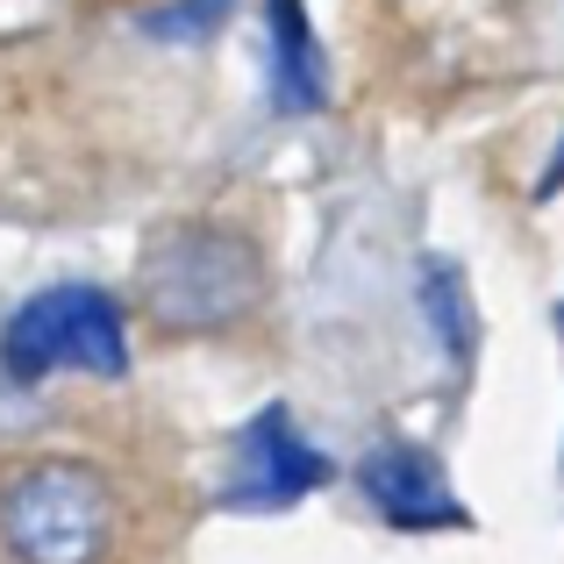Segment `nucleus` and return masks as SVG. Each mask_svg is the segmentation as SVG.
Returning a JSON list of instances; mask_svg holds the SVG:
<instances>
[{
	"mask_svg": "<svg viewBox=\"0 0 564 564\" xmlns=\"http://www.w3.org/2000/svg\"><path fill=\"white\" fill-rule=\"evenodd\" d=\"M264 22H272V100L279 115H315L329 100V65H322V43L307 29L301 0H264Z\"/></svg>",
	"mask_w": 564,
	"mask_h": 564,
	"instance_id": "6",
	"label": "nucleus"
},
{
	"mask_svg": "<svg viewBox=\"0 0 564 564\" xmlns=\"http://www.w3.org/2000/svg\"><path fill=\"white\" fill-rule=\"evenodd\" d=\"M264 301V258L243 229L221 221H172L137 258V307L165 336H215L258 315Z\"/></svg>",
	"mask_w": 564,
	"mask_h": 564,
	"instance_id": "1",
	"label": "nucleus"
},
{
	"mask_svg": "<svg viewBox=\"0 0 564 564\" xmlns=\"http://www.w3.org/2000/svg\"><path fill=\"white\" fill-rule=\"evenodd\" d=\"M115 529L108 479L94 465H29L0 486V543L14 564H100Z\"/></svg>",
	"mask_w": 564,
	"mask_h": 564,
	"instance_id": "2",
	"label": "nucleus"
},
{
	"mask_svg": "<svg viewBox=\"0 0 564 564\" xmlns=\"http://www.w3.org/2000/svg\"><path fill=\"white\" fill-rule=\"evenodd\" d=\"M322 479H329V465H322V451L301 436V422H293L286 408H264L236 429L229 471H221V500H229V508H293V500H307Z\"/></svg>",
	"mask_w": 564,
	"mask_h": 564,
	"instance_id": "4",
	"label": "nucleus"
},
{
	"mask_svg": "<svg viewBox=\"0 0 564 564\" xmlns=\"http://www.w3.org/2000/svg\"><path fill=\"white\" fill-rule=\"evenodd\" d=\"M229 8H236V0H172V8L143 14V29H151V36H207Z\"/></svg>",
	"mask_w": 564,
	"mask_h": 564,
	"instance_id": "8",
	"label": "nucleus"
},
{
	"mask_svg": "<svg viewBox=\"0 0 564 564\" xmlns=\"http://www.w3.org/2000/svg\"><path fill=\"white\" fill-rule=\"evenodd\" d=\"M358 486L372 494V508L386 514V522H400V529H457L465 522V508L451 500L436 457L408 451V443H386V451L365 457Z\"/></svg>",
	"mask_w": 564,
	"mask_h": 564,
	"instance_id": "5",
	"label": "nucleus"
},
{
	"mask_svg": "<svg viewBox=\"0 0 564 564\" xmlns=\"http://www.w3.org/2000/svg\"><path fill=\"white\" fill-rule=\"evenodd\" d=\"M0 358L14 379H51V372H86V379H122L129 372V329L122 307L100 286H51L14 307Z\"/></svg>",
	"mask_w": 564,
	"mask_h": 564,
	"instance_id": "3",
	"label": "nucleus"
},
{
	"mask_svg": "<svg viewBox=\"0 0 564 564\" xmlns=\"http://www.w3.org/2000/svg\"><path fill=\"white\" fill-rule=\"evenodd\" d=\"M429 307H436L443 344L465 350V344H471V301H465V279H457L451 264H429Z\"/></svg>",
	"mask_w": 564,
	"mask_h": 564,
	"instance_id": "7",
	"label": "nucleus"
}]
</instances>
